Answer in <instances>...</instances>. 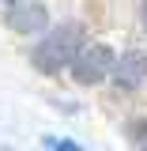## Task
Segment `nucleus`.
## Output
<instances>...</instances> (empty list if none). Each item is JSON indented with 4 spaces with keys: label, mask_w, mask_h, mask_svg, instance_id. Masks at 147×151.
<instances>
[{
    "label": "nucleus",
    "mask_w": 147,
    "mask_h": 151,
    "mask_svg": "<svg viewBox=\"0 0 147 151\" xmlns=\"http://www.w3.org/2000/svg\"><path fill=\"white\" fill-rule=\"evenodd\" d=\"M113 68H117L113 45H106V42H91V45H83V53L75 57L72 76H75V83L94 87V83H102L106 76H113Z\"/></svg>",
    "instance_id": "obj_2"
},
{
    "label": "nucleus",
    "mask_w": 147,
    "mask_h": 151,
    "mask_svg": "<svg viewBox=\"0 0 147 151\" xmlns=\"http://www.w3.org/2000/svg\"><path fill=\"white\" fill-rule=\"evenodd\" d=\"M140 19H143V27H147V0H143V8H140Z\"/></svg>",
    "instance_id": "obj_6"
},
{
    "label": "nucleus",
    "mask_w": 147,
    "mask_h": 151,
    "mask_svg": "<svg viewBox=\"0 0 147 151\" xmlns=\"http://www.w3.org/2000/svg\"><path fill=\"white\" fill-rule=\"evenodd\" d=\"M45 23H49V12H45V4H38V0H19V4L8 8V27H11L15 34L45 30Z\"/></svg>",
    "instance_id": "obj_4"
},
{
    "label": "nucleus",
    "mask_w": 147,
    "mask_h": 151,
    "mask_svg": "<svg viewBox=\"0 0 147 151\" xmlns=\"http://www.w3.org/2000/svg\"><path fill=\"white\" fill-rule=\"evenodd\" d=\"M4 4H19V0H4Z\"/></svg>",
    "instance_id": "obj_7"
},
{
    "label": "nucleus",
    "mask_w": 147,
    "mask_h": 151,
    "mask_svg": "<svg viewBox=\"0 0 147 151\" xmlns=\"http://www.w3.org/2000/svg\"><path fill=\"white\" fill-rule=\"evenodd\" d=\"M113 83L125 87V91H140V87L147 83V53H143V49H128V53L117 57Z\"/></svg>",
    "instance_id": "obj_3"
},
{
    "label": "nucleus",
    "mask_w": 147,
    "mask_h": 151,
    "mask_svg": "<svg viewBox=\"0 0 147 151\" xmlns=\"http://www.w3.org/2000/svg\"><path fill=\"white\" fill-rule=\"evenodd\" d=\"M79 53H83V23H60L53 34H45V38L34 45L30 60H34L38 72L57 76L60 68L75 64V57H79Z\"/></svg>",
    "instance_id": "obj_1"
},
{
    "label": "nucleus",
    "mask_w": 147,
    "mask_h": 151,
    "mask_svg": "<svg viewBox=\"0 0 147 151\" xmlns=\"http://www.w3.org/2000/svg\"><path fill=\"white\" fill-rule=\"evenodd\" d=\"M132 132H136V136L143 140V132H147V121H136V125H132Z\"/></svg>",
    "instance_id": "obj_5"
}]
</instances>
